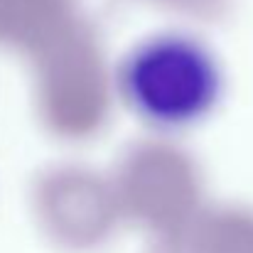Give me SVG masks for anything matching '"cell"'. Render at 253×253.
<instances>
[{
	"mask_svg": "<svg viewBox=\"0 0 253 253\" xmlns=\"http://www.w3.org/2000/svg\"><path fill=\"white\" fill-rule=\"evenodd\" d=\"M221 86L219 59L187 32H160L138 42L118 69L123 101L163 130H182L204 121L219 103Z\"/></svg>",
	"mask_w": 253,
	"mask_h": 253,
	"instance_id": "cell-1",
	"label": "cell"
}]
</instances>
